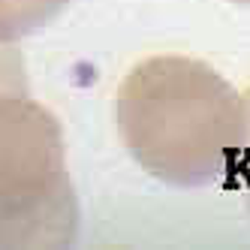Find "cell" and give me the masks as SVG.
I'll return each mask as SVG.
<instances>
[{"label":"cell","mask_w":250,"mask_h":250,"mask_svg":"<svg viewBox=\"0 0 250 250\" xmlns=\"http://www.w3.org/2000/svg\"><path fill=\"white\" fill-rule=\"evenodd\" d=\"M115 115L133 160L175 187L235 172L250 148L244 97L217 69L184 55L136 63L118 87Z\"/></svg>","instance_id":"cell-1"},{"label":"cell","mask_w":250,"mask_h":250,"mask_svg":"<svg viewBox=\"0 0 250 250\" xmlns=\"http://www.w3.org/2000/svg\"><path fill=\"white\" fill-rule=\"evenodd\" d=\"M79 202L63 133L27 84L0 91V247H69Z\"/></svg>","instance_id":"cell-2"},{"label":"cell","mask_w":250,"mask_h":250,"mask_svg":"<svg viewBox=\"0 0 250 250\" xmlns=\"http://www.w3.org/2000/svg\"><path fill=\"white\" fill-rule=\"evenodd\" d=\"M66 3L69 0H0V42H15L45 27Z\"/></svg>","instance_id":"cell-3"},{"label":"cell","mask_w":250,"mask_h":250,"mask_svg":"<svg viewBox=\"0 0 250 250\" xmlns=\"http://www.w3.org/2000/svg\"><path fill=\"white\" fill-rule=\"evenodd\" d=\"M235 172L241 175V181H244V187H247V202H250V148H247V154L241 157V163H238Z\"/></svg>","instance_id":"cell-4"},{"label":"cell","mask_w":250,"mask_h":250,"mask_svg":"<svg viewBox=\"0 0 250 250\" xmlns=\"http://www.w3.org/2000/svg\"><path fill=\"white\" fill-rule=\"evenodd\" d=\"M229 3H238V6H250V0H229Z\"/></svg>","instance_id":"cell-5"},{"label":"cell","mask_w":250,"mask_h":250,"mask_svg":"<svg viewBox=\"0 0 250 250\" xmlns=\"http://www.w3.org/2000/svg\"><path fill=\"white\" fill-rule=\"evenodd\" d=\"M244 103H247V121H250V91H247V97H244Z\"/></svg>","instance_id":"cell-6"}]
</instances>
